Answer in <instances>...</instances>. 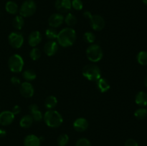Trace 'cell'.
<instances>
[{
	"instance_id": "obj_1",
	"label": "cell",
	"mask_w": 147,
	"mask_h": 146,
	"mask_svg": "<svg viewBox=\"0 0 147 146\" xmlns=\"http://www.w3.org/2000/svg\"><path fill=\"white\" fill-rule=\"evenodd\" d=\"M76 40V32L70 27L64 28L57 34V43L63 47H70L74 44Z\"/></svg>"
},
{
	"instance_id": "obj_2",
	"label": "cell",
	"mask_w": 147,
	"mask_h": 146,
	"mask_svg": "<svg viewBox=\"0 0 147 146\" xmlns=\"http://www.w3.org/2000/svg\"><path fill=\"white\" fill-rule=\"evenodd\" d=\"M45 123L48 127L52 128L60 127L63 122V117L59 112L53 110H49L45 113L43 116Z\"/></svg>"
},
{
	"instance_id": "obj_3",
	"label": "cell",
	"mask_w": 147,
	"mask_h": 146,
	"mask_svg": "<svg viewBox=\"0 0 147 146\" xmlns=\"http://www.w3.org/2000/svg\"><path fill=\"white\" fill-rule=\"evenodd\" d=\"M83 75L89 81L97 82L101 77V71L97 65L87 64L83 69Z\"/></svg>"
},
{
	"instance_id": "obj_4",
	"label": "cell",
	"mask_w": 147,
	"mask_h": 146,
	"mask_svg": "<svg viewBox=\"0 0 147 146\" xmlns=\"http://www.w3.org/2000/svg\"><path fill=\"white\" fill-rule=\"evenodd\" d=\"M103 50L98 44H91L86 50L87 58L93 62H98L100 61L103 58Z\"/></svg>"
},
{
	"instance_id": "obj_5",
	"label": "cell",
	"mask_w": 147,
	"mask_h": 146,
	"mask_svg": "<svg viewBox=\"0 0 147 146\" xmlns=\"http://www.w3.org/2000/svg\"><path fill=\"white\" fill-rule=\"evenodd\" d=\"M37 4L33 0H26L19 9L20 15L23 17H29L35 13Z\"/></svg>"
},
{
	"instance_id": "obj_6",
	"label": "cell",
	"mask_w": 147,
	"mask_h": 146,
	"mask_svg": "<svg viewBox=\"0 0 147 146\" xmlns=\"http://www.w3.org/2000/svg\"><path fill=\"white\" fill-rule=\"evenodd\" d=\"M8 66L12 72H20L24 67L23 58L18 54H14L9 57L8 60Z\"/></svg>"
},
{
	"instance_id": "obj_7",
	"label": "cell",
	"mask_w": 147,
	"mask_h": 146,
	"mask_svg": "<svg viewBox=\"0 0 147 146\" xmlns=\"http://www.w3.org/2000/svg\"><path fill=\"white\" fill-rule=\"evenodd\" d=\"M9 44L15 49H19L24 43V37L20 32H11L8 37Z\"/></svg>"
},
{
	"instance_id": "obj_8",
	"label": "cell",
	"mask_w": 147,
	"mask_h": 146,
	"mask_svg": "<svg viewBox=\"0 0 147 146\" xmlns=\"http://www.w3.org/2000/svg\"><path fill=\"white\" fill-rule=\"evenodd\" d=\"M90 25L95 31H100L103 29L106 25V22L103 17L98 14H94L92 15L90 19Z\"/></svg>"
},
{
	"instance_id": "obj_9",
	"label": "cell",
	"mask_w": 147,
	"mask_h": 146,
	"mask_svg": "<svg viewBox=\"0 0 147 146\" xmlns=\"http://www.w3.org/2000/svg\"><path fill=\"white\" fill-rule=\"evenodd\" d=\"M20 94L24 97L30 98L33 96L34 90V87L32 85L31 83H30L29 82H24L20 84Z\"/></svg>"
},
{
	"instance_id": "obj_10",
	"label": "cell",
	"mask_w": 147,
	"mask_h": 146,
	"mask_svg": "<svg viewBox=\"0 0 147 146\" xmlns=\"http://www.w3.org/2000/svg\"><path fill=\"white\" fill-rule=\"evenodd\" d=\"M55 6L60 12H67L72 8V0H56Z\"/></svg>"
},
{
	"instance_id": "obj_11",
	"label": "cell",
	"mask_w": 147,
	"mask_h": 146,
	"mask_svg": "<svg viewBox=\"0 0 147 146\" xmlns=\"http://www.w3.org/2000/svg\"><path fill=\"white\" fill-rule=\"evenodd\" d=\"M64 21V17L60 13L53 14L48 19V24L53 28L59 27Z\"/></svg>"
},
{
	"instance_id": "obj_12",
	"label": "cell",
	"mask_w": 147,
	"mask_h": 146,
	"mask_svg": "<svg viewBox=\"0 0 147 146\" xmlns=\"http://www.w3.org/2000/svg\"><path fill=\"white\" fill-rule=\"evenodd\" d=\"M14 120V115L11 111L6 110L0 113V125L7 126L11 124Z\"/></svg>"
},
{
	"instance_id": "obj_13",
	"label": "cell",
	"mask_w": 147,
	"mask_h": 146,
	"mask_svg": "<svg viewBox=\"0 0 147 146\" xmlns=\"http://www.w3.org/2000/svg\"><path fill=\"white\" fill-rule=\"evenodd\" d=\"M88 125L89 124L88 120L83 117H79V118L76 119L73 125L75 130H76L77 132H80V133L86 131L88 127Z\"/></svg>"
},
{
	"instance_id": "obj_14",
	"label": "cell",
	"mask_w": 147,
	"mask_h": 146,
	"mask_svg": "<svg viewBox=\"0 0 147 146\" xmlns=\"http://www.w3.org/2000/svg\"><path fill=\"white\" fill-rule=\"evenodd\" d=\"M57 50H58V43L53 41V40L47 42L45 44L44 52L49 57L55 55L57 53Z\"/></svg>"
},
{
	"instance_id": "obj_15",
	"label": "cell",
	"mask_w": 147,
	"mask_h": 146,
	"mask_svg": "<svg viewBox=\"0 0 147 146\" xmlns=\"http://www.w3.org/2000/svg\"><path fill=\"white\" fill-rule=\"evenodd\" d=\"M42 34L40 31H34L30 33L28 37V43L31 47H36L42 42Z\"/></svg>"
},
{
	"instance_id": "obj_16",
	"label": "cell",
	"mask_w": 147,
	"mask_h": 146,
	"mask_svg": "<svg viewBox=\"0 0 147 146\" xmlns=\"http://www.w3.org/2000/svg\"><path fill=\"white\" fill-rule=\"evenodd\" d=\"M29 110H30V113L31 115H30L32 117L34 121L39 122L41 121L43 119V115L42 113L40 110H39L38 106L36 104H30V107H29Z\"/></svg>"
},
{
	"instance_id": "obj_17",
	"label": "cell",
	"mask_w": 147,
	"mask_h": 146,
	"mask_svg": "<svg viewBox=\"0 0 147 146\" xmlns=\"http://www.w3.org/2000/svg\"><path fill=\"white\" fill-rule=\"evenodd\" d=\"M41 140L40 137L34 135H28L24 140V146H40Z\"/></svg>"
},
{
	"instance_id": "obj_18",
	"label": "cell",
	"mask_w": 147,
	"mask_h": 146,
	"mask_svg": "<svg viewBox=\"0 0 147 146\" xmlns=\"http://www.w3.org/2000/svg\"><path fill=\"white\" fill-rule=\"evenodd\" d=\"M97 87L100 92L104 93L109 91L111 85L109 82L106 79L103 78V77H100L97 81Z\"/></svg>"
},
{
	"instance_id": "obj_19",
	"label": "cell",
	"mask_w": 147,
	"mask_h": 146,
	"mask_svg": "<svg viewBox=\"0 0 147 146\" xmlns=\"http://www.w3.org/2000/svg\"><path fill=\"white\" fill-rule=\"evenodd\" d=\"M135 102L140 107H145L147 105V94L144 92H139L135 97Z\"/></svg>"
},
{
	"instance_id": "obj_20",
	"label": "cell",
	"mask_w": 147,
	"mask_h": 146,
	"mask_svg": "<svg viewBox=\"0 0 147 146\" xmlns=\"http://www.w3.org/2000/svg\"><path fill=\"white\" fill-rule=\"evenodd\" d=\"M5 9L9 14H16L19 11V7L16 2L13 1H9L6 3Z\"/></svg>"
},
{
	"instance_id": "obj_21",
	"label": "cell",
	"mask_w": 147,
	"mask_h": 146,
	"mask_svg": "<svg viewBox=\"0 0 147 146\" xmlns=\"http://www.w3.org/2000/svg\"><path fill=\"white\" fill-rule=\"evenodd\" d=\"M33 121H34V120L31 115H26L23 116L20 120V127H23V128H28L32 125Z\"/></svg>"
},
{
	"instance_id": "obj_22",
	"label": "cell",
	"mask_w": 147,
	"mask_h": 146,
	"mask_svg": "<svg viewBox=\"0 0 147 146\" xmlns=\"http://www.w3.org/2000/svg\"><path fill=\"white\" fill-rule=\"evenodd\" d=\"M57 104V99L55 96L50 95L48 96L45 99V105L49 110H53V108L55 107V106Z\"/></svg>"
},
{
	"instance_id": "obj_23",
	"label": "cell",
	"mask_w": 147,
	"mask_h": 146,
	"mask_svg": "<svg viewBox=\"0 0 147 146\" xmlns=\"http://www.w3.org/2000/svg\"><path fill=\"white\" fill-rule=\"evenodd\" d=\"M12 24H13V27H14L16 29H18V30L21 29L24 24V17H22V16L20 15L16 16V17L14 18V19H13Z\"/></svg>"
},
{
	"instance_id": "obj_24",
	"label": "cell",
	"mask_w": 147,
	"mask_h": 146,
	"mask_svg": "<svg viewBox=\"0 0 147 146\" xmlns=\"http://www.w3.org/2000/svg\"><path fill=\"white\" fill-rule=\"evenodd\" d=\"M64 21L69 27H73L77 23V18L72 13H68L64 18Z\"/></svg>"
},
{
	"instance_id": "obj_25",
	"label": "cell",
	"mask_w": 147,
	"mask_h": 146,
	"mask_svg": "<svg viewBox=\"0 0 147 146\" xmlns=\"http://www.w3.org/2000/svg\"><path fill=\"white\" fill-rule=\"evenodd\" d=\"M22 77L27 82L32 81V80H34L36 79L37 74H36V72L34 70H27L22 73Z\"/></svg>"
},
{
	"instance_id": "obj_26",
	"label": "cell",
	"mask_w": 147,
	"mask_h": 146,
	"mask_svg": "<svg viewBox=\"0 0 147 146\" xmlns=\"http://www.w3.org/2000/svg\"><path fill=\"white\" fill-rule=\"evenodd\" d=\"M138 62L142 65H147V52L141 51L138 53L137 57Z\"/></svg>"
},
{
	"instance_id": "obj_27",
	"label": "cell",
	"mask_w": 147,
	"mask_h": 146,
	"mask_svg": "<svg viewBox=\"0 0 147 146\" xmlns=\"http://www.w3.org/2000/svg\"><path fill=\"white\" fill-rule=\"evenodd\" d=\"M96 35L93 34L91 31H87L83 35V40L86 42L88 43V44H93L94 42L96 41Z\"/></svg>"
},
{
	"instance_id": "obj_28",
	"label": "cell",
	"mask_w": 147,
	"mask_h": 146,
	"mask_svg": "<svg viewBox=\"0 0 147 146\" xmlns=\"http://www.w3.org/2000/svg\"><path fill=\"white\" fill-rule=\"evenodd\" d=\"M30 57L34 61L39 60L41 57V51L37 47H33L30 52Z\"/></svg>"
},
{
	"instance_id": "obj_29",
	"label": "cell",
	"mask_w": 147,
	"mask_h": 146,
	"mask_svg": "<svg viewBox=\"0 0 147 146\" xmlns=\"http://www.w3.org/2000/svg\"><path fill=\"white\" fill-rule=\"evenodd\" d=\"M134 116L139 120H144L147 116V110L145 108H139L135 111Z\"/></svg>"
},
{
	"instance_id": "obj_30",
	"label": "cell",
	"mask_w": 147,
	"mask_h": 146,
	"mask_svg": "<svg viewBox=\"0 0 147 146\" xmlns=\"http://www.w3.org/2000/svg\"><path fill=\"white\" fill-rule=\"evenodd\" d=\"M69 142V136L67 134H62L57 137V143L59 146H65Z\"/></svg>"
},
{
	"instance_id": "obj_31",
	"label": "cell",
	"mask_w": 147,
	"mask_h": 146,
	"mask_svg": "<svg viewBox=\"0 0 147 146\" xmlns=\"http://www.w3.org/2000/svg\"><path fill=\"white\" fill-rule=\"evenodd\" d=\"M57 31L54 28H49L46 30L45 35L47 39L50 40H53L55 39H57Z\"/></svg>"
},
{
	"instance_id": "obj_32",
	"label": "cell",
	"mask_w": 147,
	"mask_h": 146,
	"mask_svg": "<svg viewBox=\"0 0 147 146\" xmlns=\"http://www.w3.org/2000/svg\"><path fill=\"white\" fill-rule=\"evenodd\" d=\"M72 8L80 11L83 8V3L81 0H72Z\"/></svg>"
},
{
	"instance_id": "obj_33",
	"label": "cell",
	"mask_w": 147,
	"mask_h": 146,
	"mask_svg": "<svg viewBox=\"0 0 147 146\" xmlns=\"http://www.w3.org/2000/svg\"><path fill=\"white\" fill-rule=\"evenodd\" d=\"M76 146H92L91 143L89 141V140H88L87 138H80L79 140H78V141L76 142Z\"/></svg>"
},
{
	"instance_id": "obj_34",
	"label": "cell",
	"mask_w": 147,
	"mask_h": 146,
	"mask_svg": "<svg viewBox=\"0 0 147 146\" xmlns=\"http://www.w3.org/2000/svg\"><path fill=\"white\" fill-rule=\"evenodd\" d=\"M125 146H139L138 143L134 139H128L125 143Z\"/></svg>"
},
{
	"instance_id": "obj_35",
	"label": "cell",
	"mask_w": 147,
	"mask_h": 146,
	"mask_svg": "<svg viewBox=\"0 0 147 146\" xmlns=\"http://www.w3.org/2000/svg\"><path fill=\"white\" fill-rule=\"evenodd\" d=\"M11 82L14 85H18V84H21V81L19 79V77H15V76H14V77H12L11 78Z\"/></svg>"
},
{
	"instance_id": "obj_36",
	"label": "cell",
	"mask_w": 147,
	"mask_h": 146,
	"mask_svg": "<svg viewBox=\"0 0 147 146\" xmlns=\"http://www.w3.org/2000/svg\"><path fill=\"white\" fill-rule=\"evenodd\" d=\"M21 110H22V109H21V107H20V105H15V106H14V107L12 108L11 112H12L13 114L15 115L19 114V113L21 112Z\"/></svg>"
},
{
	"instance_id": "obj_37",
	"label": "cell",
	"mask_w": 147,
	"mask_h": 146,
	"mask_svg": "<svg viewBox=\"0 0 147 146\" xmlns=\"http://www.w3.org/2000/svg\"><path fill=\"white\" fill-rule=\"evenodd\" d=\"M92 15H93V14H92L91 13H90V11H86L84 13H83V16H84L86 18L88 19H90V17H92Z\"/></svg>"
},
{
	"instance_id": "obj_38",
	"label": "cell",
	"mask_w": 147,
	"mask_h": 146,
	"mask_svg": "<svg viewBox=\"0 0 147 146\" xmlns=\"http://www.w3.org/2000/svg\"><path fill=\"white\" fill-rule=\"evenodd\" d=\"M6 135H7V133L3 129H0V137H5Z\"/></svg>"
},
{
	"instance_id": "obj_39",
	"label": "cell",
	"mask_w": 147,
	"mask_h": 146,
	"mask_svg": "<svg viewBox=\"0 0 147 146\" xmlns=\"http://www.w3.org/2000/svg\"><path fill=\"white\" fill-rule=\"evenodd\" d=\"M144 84H145V86L147 87V75L146 76V77H145V79H144Z\"/></svg>"
},
{
	"instance_id": "obj_40",
	"label": "cell",
	"mask_w": 147,
	"mask_h": 146,
	"mask_svg": "<svg viewBox=\"0 0 147 146\" xmlns=\"http://www.w3.org/2000/svg\"><path fill=\"white\" fill-rule=\"evenodd\" d=\"M142 1H143V3L145 5L147 6V0H142Z\"/></svg>"
},
{
	"instance_id": "obj_41",
	"label": "cell",
	"mask_w": 147,
	"mask_h": 146,
	"mask_svg": "<svg viewBox=\"0 0 147 146\" xmlns=\"http://www.w3.org/2000/svg\"><path fill=\"white\" fill-rule=\"evenodd\" d=\"M146 110H147V109H146Z\"/></svg>"
}]
</instances>
